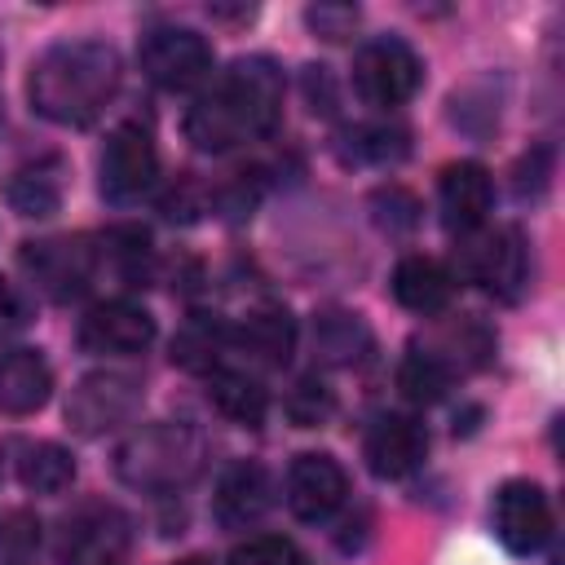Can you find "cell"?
Instances as JSON below:
<instances>
[{"instance_id": "cell-8", "label": "cell", "mask_w": 565, "mask_h": 565, "mask_svg": "<svg viewBox=\"0 0 565 565\" xmlns=\"http://www.w3.org/2000/svg\"><path fill=\"white\" fill-rule=\"evenodd\" d=\"M62 565H128V516L110 503H84L62 521Z\"/></svg>"}, {"instance_id": "cell-31", "label": "cell", "mask_w": 565, "mask_h": 565, "mask_svg": "<svg viewBox=\"0 0 565 565\" xmlns=\"http://www.w3.org/2000/svg\"><path fill=\"white\" fill-rule=\"evenodd\" d=\"M547 172H552V154H547V150L525 154L521 168H516V194H521V199H525V194H539V190L547 185Z\"/></svg>"}, {"instance_id": "cell-17", "label": "cell", "mask_w": 565, "mask_h": 565, "mask_svg": "<svg viewBox=\"0 0 565 565\" xmlns=\"http://www.w3.org/2000/svg\"><path fill=\"white\" fill-rule=\"evenodd\" d=\"M49 393L53 371L35 349H0V415H31Z\"/></svg>"}, {"instance_id": "cell-25", "label": "cell", "mask_w": 565, "mask_h": 565, "mask_svg": "<svg viewBox=\"0 0 565 565\" xmlns=\"http://www.w3.org/2000/svg\"><path fill=\"white\" fill-rule=\"evenodd\" d=\"M450 371L428 353V349H419V344H411V353L402 358V366H397V388L411 397V402H437L446 388H450Z\"/></svg>"}, {"instance_id": "cell-12", "label": "cell", "mask_w": 565, "mask_h": 565, "mask_svg": "<svg viewBox=\"0 0 565 565\" xmlns=\"http://www.w3.org/2000/svg\"><path fill=\"white\" fill-rule=\"evenodd\" d=\"M150 340H154V318L132 300H106L79 318V349L102 358L141 353Z\"/></svg>"}, {"instance_id": "cell-15", "label": "cell", "mask_w": 565, "mask_h": 565, "mask_svg": "<svg viewBox=\"0 0 565 565\" xmlns=\"http://www.w3.org/2000/svg\"><path fill=\"white\" fill-rule=\"evenodd\" d=\"M274 503V481L256 459H238L221 472L216 494H212V512L225 530H243L256 525Z\"/></svg>"}, {"instance_id": "cell-9", "label": "cell", "mask_w": 565, "mask_h": 565, "mask_svg": "<svg viewBox=\"0 0 565 565\" xmlns=\"http://www.w3.org/2000/svg\"><path fill=\"white\" fill-rule=\"evenodd\" d=\"M141 406V380L124 375V371H93L71 388L66 402V419L75 433L97 437L115 424H128Z\"/></svg>"}, {"instance_id": "cell-29", "label": "cell", "mask_w": 565, "mask_h": 565, "mask_svg": "<svg viewBox=\"0 0 565 565\" xmlns=\"http://www.w3.org/2000/svg\"><path fill=\"white\" fill-rule=\"evenodd\" d=\"M225 565H305L300 547L282 534H260V539H247L230 552Z\"/></svg>"}, {"instance_id": "cell-1", "label": "cell", "mask_w": 565, "mask_h": 565, "mask_svg": "<svg viewBox=\"0 0 565 565\" xmlns=\"http://www.w3.org/2000/svg\"><path fill=\"white\" fill-rule=\"evenodd\" d=\"M282 119V71L269 57H238L185 110V137L203 154L260 141Z\"/></svg>"}, {"instance_id": "cell-19", "label": "cell", "mask_w": 565, "mask_h": 565, "mask_svg": "<svg viewBox=\"0 0 565 565\" xmlns=\"http://www.w3.org/2000/svg\"><path fill=\"white\" fill-rule=\"evenodd\" d=\"M393 296L411 313H437L455 296V274L433 256H406L393 269Z\"/></svg>"}, {"instance_id": "cell-3", "label": "cell", "mask_w": 565, "mask_h": 565, "mask_svg": "<svg viewBox=\"0 0 565 565\" xmlns=\"http://www.w3.org/2000/svg\"><path fill=\"white\" fill-rule=\"evenodd\" d=\"M199 468H203V437L190 424H172V419L128 433V441L115 450V472L132 490L163 494L194 481Z\"/></svg>"}, {"instance_id": "cell-30", "label": "cell", "mask_w": 565, "mask_h": 565, "mask_svg": "<svg viewBox=\"0 0 565 565\" xmlns=\"http://www.w3.org/2000/svg\"><path fill=\"white\" fill-rule=\"evenodd\" d=\"M305 22H309L313 35L340 44V40H349L353 26H358V4H309V9H305Z\"/></svg>"}, {"instance_id": "cell-7", "label": "cell", "mask_w": 565, "mask_h": 565, "mask_svg": "<svg viewBox=\"0 0 565 565\" xmlns=\"http://www.w3.org/2000/svg\"><path fill=\"white\" fill-rule=\"evenodd\" d=\"M159 177V150H154V137L150 128L141 124H119L106 146H102V159H97V185L110 203H132L141 199Z\"/></svg>"}, {"instance_id": "cell-4", "label": "cell", "mask_w": 565, "mask_h": 565, "mask_svg": "<svg viewBox=\"0 0 565 565\" xmlns=\"http://www.w3.org/2000/svg\"><path fill=\"white\" fill-rule=\"evenodd\" d=\"M424 84L419 53L397 35H375L353 57V88L371 106H402Z\"/></svg>"}, {"instance_id": "cell-27", "label": "cell", "mask_w": 565, "mask_h": 565, "mask_svg": "<svg viewBox=\"0 0 565 565\" xmlns=\"http://www.w3.org/2000/svg\"><path fill=\"white\" fill-rule=\"evenodd\" d=\"M349 141H353L349 154L358 163H393L406 154V128H397V124H362L349 132Z\"/></svg>"}, {"instance_id": "cell-6", "label": "cell", "mask_w": 565, "mask_h": 565, "mask_svg": "<svg viewBox=\"0 0 565 565\" xmlns=\"http://www.w3.org/2000/svg\"><path fill=\"white\" fill-rule=\"evenodd\" d=\"M525 238L512 225L499 230H481V234H463L459 247V274L472 278L477 287H486L499 300H516L525 287Z\"/></svg>"}, {"instance_id": "cell-33", "label": "cell", "mask_w": 565, "mask_h": 565, "mask_svg": "<svg viewBox=\"0 0 565 565\" xmlns=\"http://www.w3.org/2000/svg\"><path fill=\"white\" fill-rule=\"evenodd\" d=\"M177 565H207V561H199V556H190V561H177Z\"/></svg>"}, {"instance_id": "cell-5", "label": "cell", "mask_w": 565, "mask_h": 565, "mask_svg": "<svg viewBox=\"0 0 565 565\" xmlns=\"http://www.w3.org/2000/svg\"><path fill=\"white\" fill-rule=\"evenodd\" d=\"M137 62L150 84L185 93L212 75V44L190 26H150L137 44Z\"/></svg>"}, {"instance_id": "cell-23", "label": "cell", "mask_w": 565, "mask_h": 565, "mask_svg": "<svg viewBox=\"0 0 565 565\" xmlns=\"http://www.w3.org/2000/svg\"><path fill=\"white\" fill-rule=\"evenodd\" d=\"M18 477H22V486L35 490V494H62V490L75 481V459H71V450L57 446V441H35V446L22 450Z\"/></svg>"}, {"instance_id": "cell-16", "label": "cell", "mask_w": 565, "mask_h": 565, "mask_svg": "<svg viewBox=\"0 0 565 565\" xmlns=\"http://www.w3.org/2000/svg\"><path fill=\"white\" fill-rule=\"evenodd\" d=\"M441 221L455 234H477L486 225V212L494 203V181L481 163H450L437 181Z\"/></svg>"}, {"instance_id": "cell-24", "label": "cell", "mask_w": 565, "mask_h": 565, "mask_svg": "<svg viewBox=\"0 0 565 565\" xmlns=\"http://www.w3.org/2000/svg\"><path fill=\"white\" fill-rule=\"evenodd\" d=\"M313 340H318V353L335 366H353L371 353V331L362 327L358 313H322L313 327Z\"/></svg>"}, {"instance_id": "cell-13", "label": "cell", "mask_w": 565, "mask_h": 565, "mask_svg": "<svg viewBox=\"0 0 565 565\" xmlns=\"http://www.w3.org/2000/svg\"><path fill=\"white\" fill-rule=\"evenodd\" d=\"M344 494H349V477L331 455L309 450V455L291 459V468H287V508L300 521H327L344 503Z\"/></svg>"}, {"instance_id": "cell-11", "label": "cell", "mask_w": 565, "mask_h": 565, "mask_svg": "<svg viewBox=\"0 0 565 565\" xmlns=\"http://www.w3.org/2000/svg\"><path fill=\"white\" fill-rule=\"evenodd\" d=\"M22 265L31 269L40 291H49L53 300H71L97 278V247H88V238H44L26 243Z\"/></svg>"}, {"instance_id": "cell-32", "label": "cell", "mask_w": 565, "mask_h": 565, "mask_svg": "<svg viewBox=\"0 0 565 565\" xmlns=\"http://www.w3.org/2000/svg\"><path fill=\"white\" fill-rule=\"evenodd\" d=\"M18 327H26V300L9 278H0V331H18Z\"/></svg>"}, {"instance_id": "cell-14", "label": "cell", "mask_w": 565, "mask_h": 565, "mask_svg": "<svg viewBox=\"0 0 565 565\" xmlns=\"http://www.w3.org/2000/svg\"><path fill=\"white\" fill-rule=\"evenodd\" d=\"M428 455V433L415 415H380L366 433V468L384 481L411 477Z\"/></svg>"}, {"instance_id": "cell-2", "label": "cell", "mask_w": 565, "mask_h": 565, "mask_svg": "<svg viewBox=\"0 0 565 565\" xmlns=\"http://www.w3.org/2000/svg\"><path fill=\"white\" fill-rule=\"evenodd\" d=\"M124 62L106 40H62L31 62V110L62 128L93 124L119 93Z\"/></svg>"}, {"instance_id": "cell-28", "label": "cell", "mask_w": 565, "mask_h": 565, "mask_svg": "<svg viewBox=\"0 0 565 565\" xmlns=\"http://www.w3.org/2000/svg\"><path fill=\"white\" fill-rule=\"evenodd\" d=\"M282 411L291 415V424L313 428V424H322V419L335 411V397H331V388H327L322 380H300V384L287 393Z\"/></svg>"}, {"instance_id": "cell-18", "label": "cell", "mask_w": 565, "mask_h": 565, "mask_svg": "<svg viewBox=\"0 0 565 565\" xmlns=\"http://www.w3.org/2000/svg\"><path fill=\"white\" fill-rule=\"evenodd\" d=\"M252 362L260 366H282L296 349V318L282 305H260L243 318V327L230 335Z\"/></svg>"}, {"instance_id": "cell-26", "label": "cell", "mask_w": 565, "mask_h": 565, "mask_svg": "<svg viewBox=\"0 0 565 565\" xmlns=\"http://www.w3.org/2000/svg\"><path fill=\"white\" fill-rule=\"evenodd\" d=\"M0 565H40V521L26 508L0 516Z\"/></svg>"}, {"instance_id": "cell-20", "label": "cell", "mask_w": 565, "mask_h": 565, "mask_svg": "<svg viewBox=\"0 0 565 565\" xmlns=\"http://www.w3.org/2000/svg\"><path fill=\"white\" fill-rule=\"evenodd\" d=\"M207 402L243 428H256L269 411V393L260 388V380H252L247 371H225V366L207 375Z\"/></svg>"}, {"instance_id": "cell-21", "label": "cell", "mask_w": 565, "mask_h": 565, "mask_svg": "<svg viewBox=\"0 0 565 565\" xmlns=\"http://www.w3.org/2000/svg\"><path fill=\"white\" fill-rule=\"evenodd\" d=\"M4 199L18 216H53L62 207V168L53 159L26 163L4 181Z\"/></svg>"}, {"instance_id": "cell-10", "label": "cell", "mask_w": 565, "mask_h": 565, "mask_svg": "<svg viewBox=\"0 0 565 565\" xmlns=\"http://www.w3.org/2000/svg\"><path fill=\"white\" fill-rule=\"evenodd\" d=\"M494 534L508 552L530 556L552 539V499L539 481H503L494 494Z\"/></svg>"}, {"instance_id": "cell-22", "label": "cell", "mask_w": 565, "mask_h": 565, "mask_svg": "<svg viewBox=\"0 0 565 565\" xmlns=\"http://www.w3.org/2000/svg\"><path fill=\"white\" fill-rule=\"evenodd\" d=\"M225 349H230L225 322H221L216 313H194V318L177 331V340H172V362L185 366V371H207V375H212Z\"/></svg>"}]
</instances>
